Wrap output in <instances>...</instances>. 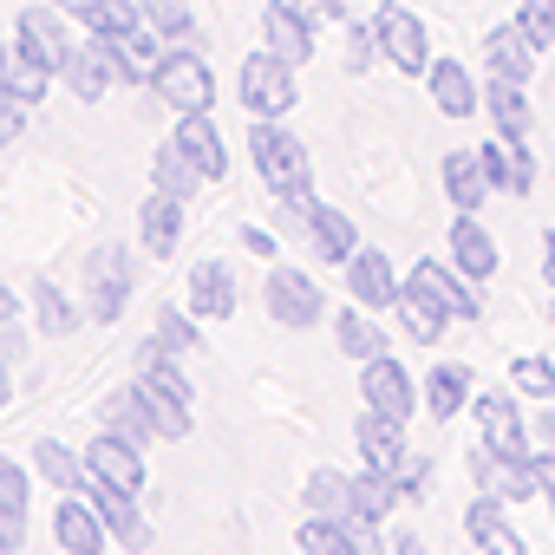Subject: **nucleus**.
I'll use <instances>...</instances> for the list:
<instances>
[{"mask_svg":"<svg viewBox=\"0 0 555 555\" xmlns=\"http://www.w3.org/2000/svg\"><path fill=\"white\" fill-rule=\"evenodd\" d=\"M248 157H255V170H261V183H268L274 196H308V190H314L308 144H301L282 118H255V131H248Z\"/></svg>","mask_w":555,"mask_h":555,"instance_id":"f257e3e1","label":"nucleus"},{"mask_svg":"<svg viewBox=\"0 0 555 555\" xmlns=\"http://www.w3.org/2000/svg\"><path fill=\"white\" fill-rule=\"evenodd\" d=\"M282 229L308 235V242L321 248V261H353V248H360L353 216H340V209H334V203H321L314 190H308V196H282Z\"/></svg>","mask_w":555,"mask_h":555,"instance_id":"f03ea898","label":"nucleus"},{"mask_svg":"<svg viewBox=\"0 0 555 555\" xmlns=\"http://www.w3.org/2000/svg\"><path fill=\"white\" fill-rule=\"evenodd\" d=\"M295 99H301V86H295V66L282 53L261 47V53L242 60V105L255 118H282V112H295Z\"/></svg>","mask_w":555,"mask_h":555,"instance_id":"7ed1b4c3","label":"nucleus"},{"mask_svg":"<svg viewBox=\"0 0 555 555\" xmlns=\"http://www.w3.org/2000/svg\"><path fill=\"white\" fill-rule=\"evenodd\" d=\"M151 92L183 118V112H209V99H216V79H209V66L190 53V47H170L164 60H157V79H151Z\"/></svg>","mask_w":555,"mask_h":555,"instance_id":"20e7f679","label":"nucleus"},{"mask_svg":"<svg viewBox=\"0 0 555 555\" xmlns=\"http://www.w3.org/2000/svg\"><path fill=\"white\" fill-rule=\"evenodd\" d=\"M125 301H131V248L105 242L86 261V308H92V321H118Z\"/></svg>","mask_w":555,"mask_h":555,"instance_id":"39448f33","label":"nucleus"},{"mask_svg":"<svg viewBox=\"0 0 555 555\" xmlns=\"http://www.w3.org/2000/svg\"><path fill=\"white\" fill-rule=\"evenodd\" d=\"M373 34H379V53H386L399 73H431V40H425V21H418L412 8L386 0V8L373 14Z\"/></svg>","mask_w":555,"mask_h":555,"instance_id":"423d86ee","label":"nucleus"},{"mask_svg":"<svg viewBox=\"0 0 555 555\" xmlns=\"http://www.w3.org/2000/svg\"><path fill=\"white\" fill-rule=\"evenodd\" d=\"M268 314L282 321V327H314L321 321V288L308 282L301 268H268Z\"/></svg>","mask_w":555,"mask_h":555,"instance_id":"0eeeda50","label":"nucleus"},{"mask_svg":"<svg viewBox=\"0 0 555 555\" xmlns=\"http://www.w3.org/2000/svg\"><path fill=\"white\" fill-rule=\"evenodd\" d=\"M360 392H366V405L373 412H386V418H412V405H418V386H412V373L392 360V353H379V360H366V373H360Z\"/></svg>","mask_w":555,"mask_h":555,"instance_id":"6e6552de","label":"nucleus"},{"mask_svg":"<svg viewBox=\"0 0 555 555\" xmlns=\"http://www.w3.org/2000/svg\"><path fill=\"white\" fill-rule=\"evenodd\" d=\"M14 47L27 53V60H40V66H66L79 47L66 40V27H60V14L53 8H21V21H14Z\"/></svg>","mask_w":555,"mask_h":555,"instance_id":"1a4fd4ad","label":"nucleus"},{"mask_svg":"<svg viewBox=\"0 0 555 555\" xmlns=\"http://www.w3.org/2000/svg\"><path fill=\"white\" fill-rule=\"evenodd\" d=\"M99 425H105L112 438L138 444V451H144L151 438H164V431H157V412H151V399H144V386H138V379H131V386H118V392L99 405Z\"/></svg>","mask_w":555,"mask_h":555,"instance_id":"9d476101","label":"nucleus"},{"mask_svg":"<svg viewBox=\"0 0 555 555\" xmlns=\"http://www.w3.org/2000/svg\"><path fill=\"white\" fill-rule=\"evenodd\" d=\"M470 405H477L483 444H490L496 457H535V451H529V425H522V412H516L509 392H483V399H470Z\"/></svg>","mask_w":555,"mask_h":555,"instance_id":"9b49d317","label":"nucleus"},{"mask_svg":"<svg viewBox=\"0 0 555 555\" xmlns=\"http://www.w3.org/2000/svg\"><path fill=\"white\" fill-rule=\"evenodd\" d=\"M470 477H477V490H490V496H542L535 457H496L490 444L470 451Z\"/></svg>","mask_w":555,"mask_h":555,"instance_id":"f8f14e48","label":"nucleus"},{"mask_svg":"<svg viewBox=\"0 0 555 555\" xmlns=\"http://www.w3.org/2000/svg\"><path fill=\"white\" fill-rule=\"evenodd\" d=\"M412 288H418L425 301H438V308H444L451 321H477V295H470V274H464L457 261H451V268H444V261H418V268H412Z\"/></svg>","mask_w":555,"mask_h":555,"instance_id":"ddd939ff","label":"nucleus"},{"mask_svg":"<svg viewBox=\"0 0 555 555\" xmlns=\"http://www.w3.org/2000/svg\"><path fill=\"white\" fill-rule=\"evenodd\" d=\"M261 34H268V53H282L288 66L314 60V21L295 8V0H268V8H261Z\"/></svg>","mask_w":555,"mask_h":555,"instance_id":"4468645a","label":"nucleus"},{"mask_svg":"<svg viewBox=\"0 0 555 555\" xmlns=\"http://www.w3.org/2000/svg\"><path fill=\"white\" fill-rule=\"evenodd\" d=\"M105 40V53H112V66H118V79L125 86H151L157 79V27L144 21V27H125V34H99Z\"/></svg>","mask_w":555,"mask_h":555,"instance_id":"2eb2a0df","label":"nucleus"},{"mask_svg":"<svg viewBox=\"0 0 555 555\" xmlns=\"http://www.w3.org/2000/svg\"><path fill=\"white\" fill-rule=\"evenodd\" d=\"M60 79H66V92H73L79 105H99V99H105V92L118 86V66H112L105 40L92 34V40H86V47H79V53H73L66 66H60Z\"/></svg>","mask_w":555,"mask_h":555,"instance_id":"dca6fc26","label":"nucleus"},{"mask_svg":"<svg viewBox=\"0 0 555 555\" xmlns=\"http://www.w3.org/2000/svg\"><path fill=\"white\" fill-rule=\"evenodd\" d=\"M53 529H60V548L66 555H99L105 548V516H99V503L92 496H79V490H66L60 496V516H53Z\"/></svg>","mask_w":555,"mask_h":555,"instance_id":"f3484780","label":"nucleus"},{"mask_svg":"<svg viewBox=\"0 0 555 555\" xmlns=\"http://www.w3.org/2000/svg\"><path fill=\"white\" fill-rule=\"evenodd\" d=\"M483 60H490V73H496V79L529 86V73H535V34H529L522 21L490 27V34H483Z\"/></svg>","mask_w":555,"mask_h":555,"instance_id":"a211bd4d","label":"nucleus"},{"mask_svg":"<svg viewBox=\"0 0 555 555\" xmlns=\"http://www.w3.org/2000/svg\"><path fill=\"white\" fill-rule=\"evenodd\" d=\"M86 496L99 503V516H105V529L125 542V548H151V522L138 516V503H131V490H118V483H105V477H86Z\"/></svg>","mask_w":555,"mask_h":555,"instance_id":"6ab92c4d","label":"nucleus"},{"mask_svg":"<svg viewBox=\"0 0 555 555\" xmlns=\"http://www.w3.org/2000/svg\"><path fill=\"white\" fill-rule=\"evenodd\" d=\"M483 170H490V190H503V196H529L535 190V157L522 151V138H490L483 144Z\"/></svg>","mask_w":555,"mask_h":555,"instance_id":"aec40b11","label":"nucleus"},{"mask_svg":"<svg viewBox=\"0 0 555 555\" xmlns=\"http://www.w3.org/2000/svg\"><path fill=\"white\" fill-rule=\"evenodd\" d=\"M86 470L92 477H105V483H118V490H144V451L138 444H125V438H92V451H86Z\"/></svg>","mask_w":555,"mask_h":555,"instance_id":"412c9836","label":"nucleus"},{"mask_svg":"<svg viewBox=\"0 0 555 555\" xmlns=\"http://www.w3.org/2000/svg\"><path fill=\"white\" fill-rule=\"evenodd\" d=\"M347 288H353L360 308H392V301H399L392 261H386L379 248H353V261H347Z\"/></svg>","mask_w":555,"mask_h":555,"instance_id":"4be33fe9","label":"nucleus"},{"mask_svg":"<svg viewBox=\"0 0 555 555\" xmlns=\"http://www.w3.org/2000/svg\"><path fill=\"white\" fill-rule=\"evenodd\" d=\"M190 308L203 321H229L235 314V268L229 261H196L190 268Z\"/></svg>","mask_w":555,"mask_h":555,"instance_id":"5701e85b","label":"nucleus"},{"mask_svg":"<svg viewBox=\"0 0 555 555\" xmlns=\"http://www.w3.org/2000/svg\"><path fill=\"white\" fill-rule=\"evenodd\" d=\"M360 451H366V464H373V470L399 477V470H405V425L366 405V412H360Z\"/></svg>","mask_w":555,"mask_h":555,"instance_id":"b1692460","label":"nucleus"},{"mask_svg":"<svg viewBox=\"0 0 555 555\" xmlns=\"http://www.w3.org/2000/svg\"><path fill=\"white\" fill-rule=\"evenodd\" d=\"M464 529H470V542L483 548V555H522V535L509 529V516H503V496H477L470 509H464Z\"/></svg>","mask_w":555,"mask_h":555,"instance_id":"393cba45","label":"nucleus"},{"mask_svg":"<svg viewBox=\"0 0 555 555\" xmlns=\"http://www.w3.org/2000/svg\"><path fill=\"white\" fill-rule=\"evenodd\" d=\"M451 261L470 274V282H490V274H496V242H490V229L470 209L451 222Z\"/></svg>","mask_w":555,"mask_h":555,"instance_id":"a878e982","label":"nucleus"},{"mask_svg":"<svg viewBox=\"0 0 555 555\" xmlns=\"http://www.w3.org/2000/svg\"><path fill=\"white\" fill-rule=\"evenodd\" d=\"M177 144H183V157H190L203 177H222V170H229V151H222V131L209 125V112H183V118H177Z\"/></svg>","mask_w":555,"mask_h":555,"instance_id":"bb28decb","label":"nucleus"},{"mask_svg":"<svg viewBox=\"0 0 555 555\" xmlns=\"http://www.w3.org/2000/svg\"><path fill=\"white\" fill-rule=\"evenodd\" d=\"M138 229H144V248H151V255H170V248H177V235H183V196L151 190V196H144V209H138Z\"/></svg>","mask_w":555,"mask_h":555,"instance_id":"cd10ccee","label":"nucleus"},{"mask_svg":"<svg viewBox=\"0 0 555 555\" xmlns=\"http://www.w3.org/2000/svg\"><path fill=\"white\" fill-rule=\"evenodd\" d=\"M444 196L457 209H477L490 196V170H483V151H451L444 157Z\"/></svg>","mask_w":555,"mask_h":555,"instance_id":"c85d7f7f","label":"nucleus"},{"mask_svg":"<svg viewBox=\"0 0 555 555\" xmlns=\"http://www.w3.org/2000/svg\"><path fill=\"white\" fill-rule=\"evenodd\" d=\"M425 405H431V418H438V425H444V418H457V412L470 405V366H457V360L431 366V373H425Z\"/></svg>","mask_w":555,"mask_h":555,"instance_id":"c756f323","label":"nucleus"},{"mask_svg":"<svg viewBox=\"0 0 555 555\" xmlns=\"http://www.w3.org/2000/svg\"><path fill=\"white\" fill-rule=\"evenodd\" d=\"M431 99H438V112L444 118H470L477 112V86H470V73L457 66V60H431Z\"/></svg>","mask_w":555,"mask_h":555,"instance_id":"7c9ffc66","label":"nucleus"},{"mask_svg":"<svg viewBox=\"0 0 555 555\" xmlns=\"http://www.w3.org/2000/svg\"><path fill=\"white\" fill-rule=\"evenodd\" d=\"M151 177H157V190H164V196H183V203H190V196L209 183V177H203V170L183 157V144H177V138H170V144L151 157Z\"/></svg>","mask_w":555,"mask_h":555,"instance_id":"2f4dec72","label":"nucleus"},{"mask_svg":"<svg viewBox=\"0 0 555 555\" xmlns=\"http://www.w3.org/2000/svg\"><path fill=\"white\" fill-rule=\"evenodd\" d=\"M483 105H490V118H496V131H503V138H529V99H522V86H516V79H496V73H490Z\"/></svg>","mask_w":555,"mask_h":555,"instance_id":"473e14b6","label":"nucleus"},{"mask_svg":"<svg viewBox=\"0 0 555 555\" xmlns=\"http://www.w3.org/2000/svg\"><path fill=\"white\" fill-rule=\"evenodd\" d=\"M392 314H399V327H405L412 340H425V347H431V340L444 334V321H451V314H444L438 301H425V295H418L412 282L399 288V301H392Z\"/></svg>","mask_w":555,"mask_h":555,"instance_id":"72a5a7b5","label":"nucleus"},{"mask_svg":"<svg viewBox=\"0 0 555 555\" xmlns=\"http://www.w3.org/2000/svg\"><path fill=\"white\" fill-rule=\"evenodd\" d=\"M34 470H40L53 490H86V477H92V470H86V457H79V451H66L60 438H40V451H34Z\"/></svg>","mask_w":555,"mask_h":555,"instance_id":"f704fd0d","label":"nucleus"},{"mask_svg":"<svg viewBox=\"0 0 555 555\" xmlns=\"http://www.w3.org/2000/svg\"><path fill=\"white\" fill-rule=\"evenodd\" d=\"M399 496H405L399 477H386V470H373V464H366V477H353V516H366V522H386Z\"/></svg>","mask_w":555,"mask_h":555,"instance_id":"c9c22d12","label":"nucleus"},{"mask_svg":"<svg viewBox=\"0 0 555 555\" xmlns=\"http://www.w3.org/2000/svg\"><path fill=\"white\" fill-rule=\"evenodd\" d=\"M334 334H340V353H353V360H360V366H366V360H379V353H386V334H379V321H366V314H360V308H347V314H340V321H334Z\"/></svg>","mask_w":555,"mask_h":555,"instance_id":"e433bc0d","label":"nucleus"},{"mask_svg":"<svg viewBox=\"0 0 555 555\" xmlns=\"http://www.w3.org/2000/svg\"><path fill=\"white\" fill-rule=\"evenodd\" d=\"M0 86H8L14 99H27V105H40V99H47V86H53V66L27 60V53L14 47V53H8V73H0Z\"/></svg>","mask_w":555,"mask_h":555,"instance_id":"4c0bfd02","label":"nucleus"},{"mask_svg":"<svg viewBox=\"0 0 555 555\" xmlns=\"http://www.w3.org/2000/svg\"><path fill=\"white\" fill-rule=\"evenodd\" d=\"M27 295H34V314H40V327H47V334H73V327H79V308L60 295V282L34 274V288H27Z\"/></svg>","mask_w":555,"mask_h":555,"instance_id":"58836bf2","label":"nucleus"},{"mask_svg":"<svg viewBox=\"0 0 555 555\" xmlns=\"http://www.w3.org/2000/svg\"><path fill=\"white\" fill-rule=\"evenodd\" d=\"M308 509H314V516H353V477L314 470V477H308Z\"/></svg>","mask_w":555,"mask_h":555,"instance_id":"ea45409f","label":"nucleus"},{"mask_svg":"<svg viewBox=\"0 0 555 555\" xmlns=\"http://www.w3.org/2000/svg\"><path fill=\"white\" fill-rule=\"evenodd\" d=\"M144 21L157 27V40H190L196 34V8H190V0H144Z\"/></svg>","mask_w":555,"mask_h":555,"instance_id":"a19ab883","label":"nucleus"},{"mask_svg":"<svg viewBox=\"0 0 555 555\" xmlns=\"http://www.w3.org/2000/svg\"><path fill=\"white\" fill-rule=\"evenodd\" d=\"M509 373H516V386H522V392H535V399H555V360H542V353H522Z\"/></svg>","mask_w":555,"mask_h":555,"instance_id":"79ce46f5","label":"nucleus"},{"mask_svg":"<svg viewBox=\"0 0 555 555\" xmlns=\"http://www.w3.org/2000/svg\"><path fill=\"white\" fill-rule=\"evenodd\" d=\"M157 340H164L170 353H196V347H203V334H196L177 308H164V314H157Z\"/></svg>","mask_w":555,"mask_h":555,"instance_id":"37998d69","label":"nucleus"},{"mask_svg":"<svg viewBox=\"0 0 555 555\" xmlns=\"http://www.w3.org/2000/svg\"><path fill=\"white\" fill-rule=\"evenodd\" d=\"M0 503H8V509H27L34 503V477L21 464H8V457H0Z\"/></svg>","mask_w":555,"mask_h":555,"instance_id":"c03bdc74","label":"nucleus"},{"mask_svg":"<svg viewBox=\"0 0 555 555\" xmlns=\"http://www.w3.org/2000/svg\"><path fill=\"white\" fill-rule=\"evenodd\" d=\"M379 60V34L373 27H347V73H366Z\"/></svg>","mask_w":555,"mask_h":555,"instance_id":"a18cd8bd","label":"nucleus"},{"mask_svg":"<svg viewBox=\"0 0 555 555\" xmlns=\"http://www.w3.org/2000/svg\"><path fill=\"white\" fill-rule=\"evenodd\" d=\"M529 34H535V47H548L555 40V0H522V14H516Z\"/></svg>","mask_w":555,"mask_h":555,"instance_id":"49530a36","label":"nucleus"},{"mask_svg":"<svg viewBox=\"0 0 555 555\" xmlns=\"http://www.w3.org/2000/svg\"><path fill=\"white\" fill-rule=\"evenodd\" d=\"M27 542V509H8V503H0V555H14Z\"/></svg>","mask_w":555,"mask_h":555,"instance_id":"de8ad7c7","label":"nucleus"},{"mask_svg":"<svg viewBox=\"0 0 555 555\" xmlns=\"http://www.w3.org/2000/svg\"><path fill=\"white\" fill-rule=\"evenodd\" d=\"M295 8H301L314 27H340V21H347V14H340V0H295Z\"/></svg>","mask_w":555,"mask_h":555,"instance_id":"09e8293b","label":"nucleus"},{"mask_svg":"<svg viewBox=\"0 0 555 555\" xmlns=\"http://www.w3.org/2000/svg\"><path fill=\"white\" fill-rule=\"evenodd\" d=\"M386 555H425V542L412 529H386Z\"/></svg>","mask_w":555,"mask_h":555,"instance_id":"8fccbe9b","label":"nucleus"},{"mask_svg":"<svg viewBox=\"0 0 555 555\" xmlns=\"http://www.w3.org/2000/svg\"><path fill=\"white\" fill-rule=\"evenodd\" d=\"M535 477H542V496L555 509V451H535Z\"/></svg>","mask_w":555,"mask_h":555,"instance_id":"3c124183","label":"nucleus"},{"mask_svg":"<svg viewBox=\"0 0 555 555\" xmlns=\"http://www.w3.org/2000/svg\"><path fill=\"white\" fill-rule=\"evenodd\" d=\"M27 353V340H21V327H0V360H21Z\"/></svg>","mask_w":555,"mask_h":555,"instance_id":"603ef678","label":"nucleus"},{"mask_svg":"<svg viewBox=\"0 0 555 555\" xmlns=\"http://www.w3.org/2000/svg\"><path fill=\"white\" fill-rule=\"evenodd\" d=\"M242 242H248V248H255V255H274V235H268V229H248V235H242Z\"/></svg>","mask_w":555,"mask_h":555,"instance_id":"864d4df0","label":"nucleus"},{"mask_svg":"<svg viewBox=\"0 0 555 555\" xmlns=\"http://www.w3.org/2000/svg\"><path fill=\"white\" fill-rule=\"evenodd\" d=\"M14 321H21V301H14L8 288H0V327H14Z\"/></svg>","mask_w":555,"mask_h":555,"instance_id":"5fc2aeb1","label":"nucleus"},{"mask_svg":"<svg viewBox=\"0 0 555 555\" xmlns=\"http://www.w3.org/2000/svg\"><path fill=\"white\" fill-rule=\"evenodd\" d=\"M535 438H542V451H555V412H542V418H535Z\"/></svg>","mask_w":555,"mask_h":555,"instance_id":"6e6d98bb","label":"nucleus"},{"mask_svg":"<svg viewBox=\"0 0 555 555\" xmlns=\"http://www.w3.org/2000/svg\"><path fill=\"white\" fill-rule=\"evenodd\" d=\"M542 268H548V288H555V229L542 235Z\"/></svg>","mask_w":555,"mask_h":555,"instance_id":"4d7b16f0","label":"nucleus"},{"mask_svg":"<svg viewBox=\"0 0 555 555\" xmlns=\"http://www.w3.org/2000/svg\"><path fill=\"white\" fill-rule=\"evenodd\" d=\"M8 392H14V386H8V360H0V412H8Z\"/></svg>","mask_w":555,"mask_h":555,"instance_id":"13d9d810","label":"nucleus"}]
</instances>
